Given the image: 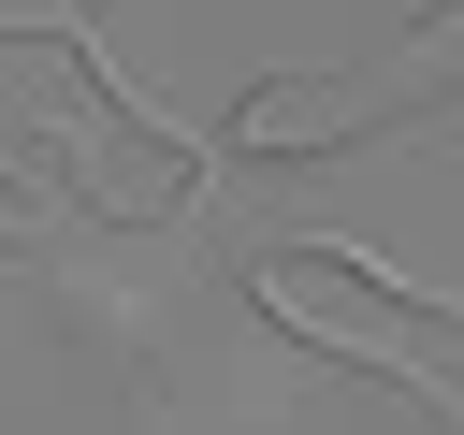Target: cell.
Instances as JSON below:
<instances>
[{
  "label": "cell",
  "mask_w": 464,
  "mask_h": 435,
  "mask_svg": "<svg viewBox=\"0 0 464 435\" xmlns=\"http://www.w3.org/2000/svg\"><path fill=\"white\" fill-rule=\"evenodd\" d=\"M377 130V102L348 87V72H276V87H246L232 102V160H290V145H362Z\"/></svg>",
  "instance_id": "7a4b0ae2"
},
{
  "label": "cell",
  "mask_w": 464,
  "mask_h": 435,
  "mask_svg": "<svg viewBox=\"0 0 464 435\" xmlns=\"http://www.w3.org/2000/svg\"><path fill=\"white\" fill-rule=\"evenodd\" d=\"M261 304H276L304 348H334V362H377L392 392H420L406 362L464 334V304L406 290V276H392V261H362V246H261Z\"/></svg>",
  "instance_id": "6da1fadb"
}]
</instances>
